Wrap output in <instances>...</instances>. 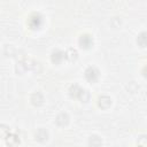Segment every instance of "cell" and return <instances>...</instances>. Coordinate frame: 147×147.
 <instances>
[{
    "mask_svg": "<svg viewBox=\"0 0 147 147\" xmlns=\"http://www.w3.org/2000/svg\"><path fill=\"white\" fill-rule=\"evenodd\" d=\"M42 17L39 15V14H33V15H31L30 16V18H29V25L31 26V29H38L40 25H41V23H42V20H41Z\"/></svg>",
    "mask_w": 147,
    "mask_h": 147,
    "instance_id": "obj_6",
    "label": "cell"
},
{
    "mask_svg": "<svg viewBox=\"0 0 147 147\" xmlns=\"http://www.w3.org/2000/svg\"><path fill=\"white\" fill-rule=\"evenodd\" d=\"M6 142H7L9 146L14 147L15 145H17V144L20 142V137H17V136L14 134V133H8V136L6 137Z\"/></svg>",
    "mask_w": 147,
    "mask_h": 147,
    "instance_id": "obj_9",
    "label": "cell"
},
{
    "mask_svg": "<svg viewBox=\"0 0 147 147\" xmlns=\"http://www.w3.org/2000/svg\"><path fill=\"white\" fill-rule=\"evenodd\" d=\"M78 99H79L82 102H87V101L90 100V93H88V91H87V90H82V92H80Z\"/></svg>",
    "mask_w": 147,
    "mask_h": 147,
    "instance_id": "obj_14",
    "label": "cell"
},
{
    "mask_svg": "<svg viewBox=\"0 0 147 147\" xmlns=\"http://www.w3.org/2000/svg\"><path fill=\"white\" fill-rule=\"evenodd\" d=\"M85 78L90 83H95L99 79V70L95 67H88L85 70Z\"/></svg>",
    "mask_w": 147,
    "mask_h": 147,
    "instance_id": "obj_1",
    "label": "cell"
},
{
    "mask_svg": "<svg viewBox=\"0 0 147 147\" xmlns=\"http://www.w3.org/2000/svg\"><path fill=\"white\" fill-rule=\"evenodd\" d=\"M77 57H78V53H77V51H76L75 48H69V49L65 52V59H67L68 61H70V62L76 61Z\"/></svg>",
    "mask_w": 147,
    "mask_h": 147,
    "instance_id": "obj_13",
    "label": "cell"
},
{
    "mask_svg": "<svg viewBox=\"0 0 147 147\" xmlns=\"http://www.w3.org/2000/svg\"><path fill=\"white\" fill-rule=\"evenodd\" d=\"M138 147H144V146H138Z\"/></svg>",
    "mask_w": 147,
    "mask_h": 147,
    "instance_id": "obj_16",
    "label": "cell"
},
{
    "mask_svg": "<svg viewBox=\"0 0 147 147\" xmlns=\"http://www.w3.org/2000/svg\"><path fill=\"white\" fill-rule=\"evenodd\" d=\"M98 103H99V107L102 108V109H107L110 107L111 105V99L108 96V95H101L98 100Z\"/></svg>",
    "mask_w": 147,
    "mask_h": 147,
    "instance_id": "obj_8",
    "label": "cell"
},
{
    "mask_svg": "<svg viewBox=\"0 0 147 147\" xmlns=\"http://www.w3.org/2000/svg\"><path fill=\"white\" fill-rule=\"evenodd\" d=\"M137 44L140 47H147V32H140L137 37Z\"/></svg>",
    "mask_w": 147,
    "mask_h": 147,
    "instance_id": "obj_11",
    "label": "cell"
},
{
    "mask_svg": "<svg viewBox=\"0 0 147 147\" xmlns=\"http://www.w3.org/2000/svg\"><path fill=\"white\" fill-rule=\"evenodd\" d=\"M51 59H52V62L55 63V64H60L64 59H65V53L60 51V49H54L52 55H51Z\"/></svg>",
    "mask_w": 147,
    "mask_h": 147,
    "instance_id": "obj_3",
    "label": "cell"
},
{
    "mask_svg": "<svg viewBox=\"0 0 147 147\" xmlns=\"http://www.w3.org/2000/svg\"><path fill=\"white\" fill-rule=\"evenodd\" d=\"M141 72H142V76L147 78V64H146V65H145V67L142 68V70H141Z\"/></svg>",
    "mask_w": 147,
    "mask_h": 147,
    "instance_id": "obj_15",
    "label": "cell"
},
{
    "mask_svg": "<svg viewBox=\"0 0 147 147\" xmlns=\"http://www.w3.org/2000/svg\"><path fill=\"white\" fill-rule=\"evenodd\" d=\"M44 95H42V93H40V92H33L32 94H31V96H30V101H31V103L33 105V106H37V107H39V106H41L42 103H44Z\"/></svg>",
    "mask_w": 147,
    "mask_h": 147,
    "instance_id": "obj_7",
    "label": "cell"
},
{
    "mask_svg": "<svg viewBox=\"0 0 147 147\" xmlns=\"http://www.w3.org/2000/svg\"><path fill=\"white\" fill-rule=\"evenodd\" d=\"M69 115L67 114V113H60L57 116H56V118H55V124L57 125V126H60V127H63V126H65V125H68V123H69Z\"/></svg>",
    "mask_w": 147,
    "mask_h": 147,
    "instance_id": "obj_4",
    "label": "cell"
},
{
    "mask_svg": "<svg viewBox=\"0 0 147 147\" xmlns=\"http://www.w3.org/2000/svg\"><path fill=\"white\" fill-rule=\"evenodd\" d=\"M88 145H90L91 147H100V146L102 145V140H101V138H100L99 136L93 134V136H91L90 139H88Z\"/></svg>",
    "mask_w": 147,
    "mask_h": 147,
    "instance_id": "obj_10",
    "label": "cell"
},
{
    "mask_svg": "<svg viewBox=\"0 0 147 147\" xmlns=\"http://www.w3.org/2000/svg\"><path fill=\"white\" fill-rule=\"evenodd\" d=\"M34 139L39 142H45L48 139V131L44 127H39L36 132H34Z\"/></svg>",
    "mask_w": 147,
    "mask_h": 147,
    "instance_id": "obj_5",
    "label": "cell"
},
{
    "mask_svg": "<svg viewBox=\"0 0 147 147\" xmlns=\"http://www.w3.org/2000/svg\"><path fill=\"white\" fill-rule=\"evenodd\" d=\"M82 90H83V88H82L78 84H72V85L70 86V88H69V93H70V95H71L72 98H77V99H78V96H79Z\"/></svg>",
    "mask_w": 147,
    "mask_h": 147,
    "instance_id": "obj_12",
    "label": "cell"
},
{
    "mask_svg": "<svg viewBox=\"0 0 147 147\" xmlns=\"http://www.w3.org/2000/svg\"><path fill=\"white\" fill-rule=\"evenodd\" d=\"M78 44L82 48L84 49H88L92 45H93V38L90 34H82L78 39Z\"/></svg>",
    "mask_w": 147,
    "mask_h": 147,
    "instance_id": "obj_2",
    "label": "cell"
}]
</instances>
